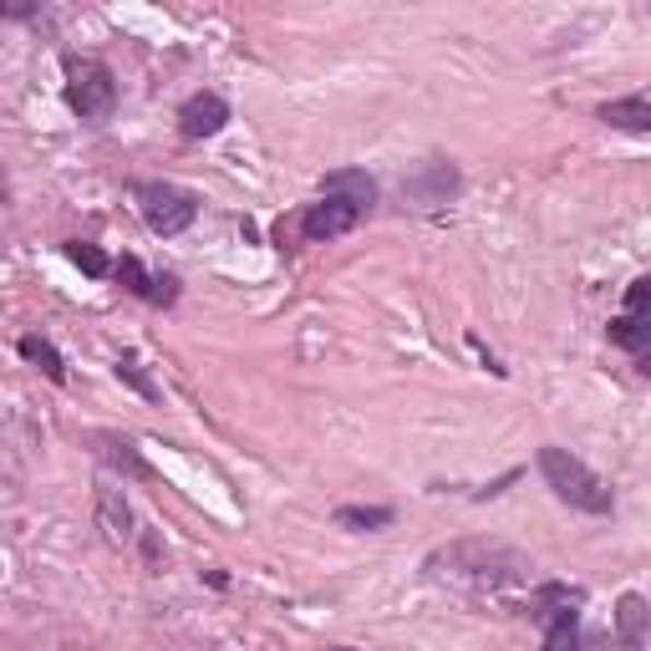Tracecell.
Masks as SVG:
<instances>
[{
  "instance_id": "1",
  "label": "cell",
  "mask_w": 651,
  "mask_h": 651,
  "mask_svg": "<svg viewBox=\"0 0 651 651\" xmlns=\"http://www.w3.org/2000/svg\"><path fill=\"white\" fill-rule=\"evenodd\" d=\"M540 469H545V484L560 494L565 504H576L585 514H611V488L576 459V453H565V448H545L540 453Z\"/></svg>"
},
{
  "instance_id": "2",
  "label": "cell",
  "mask_w": 651,
  "mask_h": 651,
  "mask_svg": "<svg viewBox=\"0 0 651 651\" xmlns=\"http://www.w3.org/2000/svg\"><path fill=\"white\" fill-rule=\"evenodd\" d=\"M67 103H72L76 118H107L118 103L113 72L103 61H67Z\"/></svg>"
},
{
  "instance_id": "3",
  "label": "cell",
  "mask_w": 651,
  "mask_h": 651,
  "mask_svg": "<svg viewBox=\"0 0 651 651\" xmlns=\"http://www.w3.org/2000/svg\"><path fill=\"white\" fill-rule=\"evenodd\" d=\"M138 199H143V220H149L153 235H178V229H189L193 214H199L193 193L174 189V184H143Z\"/></svg>"
},
{
  "instance_id": "4",
  "label": "cell",
  "mask_w": 651,
  "mask_h": 651,
  "mask_svg": "<svg viewBox=\"0 0 651 651\" xmlns=\"http://www.w3.org/2000/svg\"><path fill=\"white\" fill-rule=\"evenodd\" d=\"M229 122V107H224V97H214V92H199V97H189L184 103V113H178V128H184V138H214Z\"/></svg>"
},
{
  "instance_id": "5",
  "label": "cell",
  "mask_w": 651,
  "mask_h": 651,
  "mask_svg": "<svg viewBox=\"0 0 651 651\" xmlns=\"http://www.w3.org/2000/svg\"><path fill=\"white\" fill-rule=\"evenodd\" d=\"M356 220H362V209L341 204V199H321V204L306 209L300 229H306V239H336V235H346Z\"/></svg>"
},
{
  "instance_id": "6",
  "label": "cell",
  "mask_w": 651,
  "mask_h": 651,
  "mask_svg": "<svg viewBox=\"0 0 651 651\" xmlns=\"http://www.w3.org/2000/svg\"><path fill=\"white\" fill-rule=\"evenodd\" d=\"M97 530H103L107 545H118V549L133 540V509L122 499V488H103L97 494Z\"/></svg>"
},
{
  "instance_id": "7",
  "label": "cell",
  "mask_w": 651,
  "mask_h": 651,
  "mask_svg": "<svg viewBox=\"0 0 651 651\" xmlns=\"http://www.w3.org/2000/svg\"><path fill=\"white\" fill-rule=\"evenodd\" d=\"M326 199H341V204L352 209H371V199H377V184H371L362 168H341V174H326Z\"/></svg>"
},
{
  "instance_id": "8",
  "label": "cell",
  "mask_w": 651,
  "mask_h": 651,
  "mask_svg": "<svg viewBox=\"0 0 651 651\" xmlns=\"http://www.w3.org/2000/svg\"><path fill=\"white\" fill-rule=\"evenodd\" d=\"M616 631H622V641L631 651L647 647V637H651V606L641 601V595H622V601H616Z\"/></svg>"
},
{
  "instance_id": "9",
  "label": "cell",
  "mask_w": 651,
  "mask_h": 651,
  "mask_svg": "<svg viewBox=\"0 0 651 651\" xmlns=\"http://www.w3.org/2000/svg\"><path fill=\"white\" fill-rule=\"evenodd\" d=\"M601 122L622 128V133H651V97H616L601 107Z\"/></svg>"
},
{
  "instance_id": "10",
  "label": "cell",
  "mask_w": 651,
  "mask_h": 651,
  "mask_svg": "<svg viewBox=\"0 0 651 651\" xmlns=\"http://www.w3.org/2000/svg\"><path fill=\"white\" fill-rule=\"evenodd\" d=\"M606 336H611V346H622V352H647L651 346V321L647 316H616V321L606 326Z\"/></svg>"
},
{
  "instance_id": "11",
  "label": "cell",
  "mask_w": 651,
  "mask_h": 651,
  "mask_svg": "<svg viewBox=\"0 0 651 651\" xmlns=\"http://www.w3.org/2000/svg\"><path fill=\"white\" fill-rule=\"evenodd\" d=\"M97 453H103L113 469H122V474H133V478H149V463L138 459V448L133 443H122V438H97Z\"/></svg>"
},
{
  "instance_id": "12",
  "label": "cell",
  "mask_w": 651,
  "mask_h": 651,
  "mask_svg": "<svg viewBox=\"0 0 651 651\" xmlns=\"http://www.w3.org/2000/svg\"><path fill=\"white\" fill-rule=\"evenodd\" d=\"M580 647V616L570 606L555 611V622H549V637H545V651H576Z\"/></svg>"
},
{
  "instance_id": "13",
  "label": "cell",
  "mask_w": 651,
  "mask_h": 651,
  "mask_svg": "<svg viewBox=\"0 0 651 651\" xmlns=\"http://www.w3.org/2000/svg\"><path fill=\"white\" fill-rule=\"evenodd\" d=\"M21 356L42 362V371L51 377V382H61V377H67V367H61V356H57V346H51V341H42V336H21Z\"/></svg>"
},
{
  "instance_id": "14",
  "label": "cell",
  "mask_w": 651,
  "mask_h": 651,
  "mask_svg": "<svg viewBox=\"0 0 651 651\" xmlns=\"http://www.w3.org/2000/svg\"><path fill=\"white\" fill-rule=\"evenodd\" d=\"M336 524H346V530H382V524H392V509H336Z\"/></svg>"
},
{
  "instance_id": "15",
  "label": "cell",
  "mask_w": 651,
  "mask_h": 651,
  "mask_svg": "<svg viewBox=\"0 0 651 651\" xmlns=\"http://www.w3.org/2000/svg\"><path fill=\"white\" fill-rule=\"evenodd\" d=\"M67 255H72V265L82 270V275H107V270H113L97 245H67Z\"/></svg>"
},
{
  "instance_id": "16",
  "label": "cell",
  "mask_w": 651,
  "mask_h": 651,
  "mask_svg": "<svg viewBox=\"0 0 651 651\" xmlns=\"http://www.w3.org/2000/svg\"><path fill=\"white\" fill-rule=\"evenodd\" d=\"M626 311H631V316H647L651 311V275H641V281L626 291Z\"/></svg>"
},
{
  "instance_id": "17",
  "label": "cell",
  "mask_w": 651,
  "mask_h": 651,
  "mask_svg": "<svg viewBox=\"0 0 651 651\" xmlns=\"http://www.w3.org/2000/svg\"><path fill=\"white\" fill-rule=\"evenodd\" d=\"M118 377H128V382H133L138 392H143V398H153V382H149V377H143V371H138V362H133V356H122V362H118Z\"/></svg>"
},
{
  "instance_id": "18",
  "label": "cell",
  "mask_w": 651,
  "mask_h": 651,
  "mask_svg": "<svg viewBox=\"0 0 651 651\" xmlns=\"http://www.w3.org/2000/svg\"><path fill=\"white\" fill-rule=\"evenodd\" d=\"M641 371H647V377H651V346H647V352H641Z\"/></svg>"
},
{
  "instance_id": "19",
  "label": "cell",
  "mask_w": 651,
  "mask_h": 651,
  "mask_svg": "<svg viewBox=\"0 0 651 651\" xmlns=\"http://www.w3.org/2000/svg\"><path fill=\"white\" fill-rule=\"evenodd\" d=\"M336 651H356V647H336Z\"/></svg>"
}]
</instances>
